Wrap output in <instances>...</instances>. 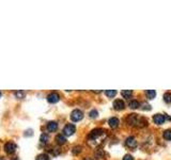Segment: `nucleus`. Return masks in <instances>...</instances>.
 <instances>
[{
	"label": "nucleus",
	"instance_id": "obj_1",
	"mask_svg": "<svg viewBox=\"0 0 171 160\" xmlns=\"http://www.w3.org/2000/svg\"><path fill=\"white\" fill-rule=\"evenodd\" d=\"M106 135L107 133L104 129L97 128V129H94V130H92L90 132V135L88 137V141L90 144H93L94 146H97L106 138Z\"/></svg>",
	"mask_w": 171,
	"mask_h": 160
},
{
	"label": "nucleus",
	"instance_id": "obj_2",
	"mask_svg": "<svg viewBox=\"0 0 171 160\" xmlns=\"http://www.w3.org/2000/svg\"><path fill=\"white\" fill-rule=\"evenodd\" d=\"M127 123L132 126H137V127H144L147 126L148 121L144 117H140L138 114H129L127 116Z\"/></svg>",
	"mask_w": 171,
	"mask_h": 160
},
{
	"label": "nucleus",
	"instance_id": "obj_3",
	"mask_svg": "<svg viewBox=\"0 0 171 160\" xmlns=\"http://www.w3.org/2000/svg\"><path fill=\"white\" fill-rule=\"evenodd\" d=\"M83 111H80L78 109H75L74 111H72L71 113V120L74 121V122H78V121L83 120Z\"/></svg>",
	"mask_w": 171,
	"mask_h": 160
},
{
	"label": "nucleus",
	"instance_id": "obj_4",
	"mask_svg": "<svg viewBox=\"0 0 171 160\" xmlns=\"http://www.w3.org/2000/svg\"><path fill=\"white\" fill-rule=\"evenodd\" d=\"M75 130H76V127L73 124H67L63 128V135L64 136H72L73 133L75 132Z\"/></svg>",
	"mask_w": 171,
	"mask_h": 160
},
{
	"label": "nucleus",
	"instance_id": "obj_5",
	"mask_svg": "<svg viewBox=\"0 0 171 160\" xmlns=\"http://www.w3.org/2000/svg\"><path fill=\"white\" fill-rule=\"evenodd\" d=\"M16 148H17L16 144L12 143V142H8V143H5V145H4L5 152L8 153V154H13V153L16 151Z\"/></svg>",
	"mask_w": 171,
	"mask_h": 160
},
{
	"label": "nucleus",
	"instance_id": "obj_6",
	"mask_svg": "<svg viewBox=\"0 0 171 160\" xmlns=\"http://www.w3.org/2000/svg\"><path fill=\"white\" fill-rule=\"evenodd\" d=\"M125 144H126V146L131 147V148H136L137 147V141L134 137H128V138L126 139Z\"/></svg>",
	"mask_w": 171,
	"mask_h": 160
},
{
	"label": "nucleus",
	"instance_id": "obj_7",
	"mask_svg": "<svg viewBox=\"0 0 171 160\" xmlns=\"http://www.w3.org/2000/svg\"><path fill=\"white\" fill-rule=\"evenodd\" d=\"M166 120V116L163 114H155L153 116V121H154L155 124H157V125H162Z\"/></svg>",
	"mask_w": 171,
	"mask_h": 160
},
{
	"label": "nucleus",
	"instance_id": "obj_8",
	"mask_svg": "<svg viewBox=\"0 0 171 160\" xmlns=\"http://www.w3.org/2000/svg\"><path fill=\"white\" fill-rule=\"evenodd\" d=\"M59 99H60V96L57 93H50L47 96V100L49 101L50 104H56V103L59 101Z\"/></svg>",
	"mask_w": 171,
	"mask_h": 160
},
{
	"label": "nucleus",
	"instance_id": "obj_9",
	"mask_svg": "<svg viewBox=\"0 0 171 160\" xmlns=\"http://www.w3.org/2000/svg\"><path fill=\"white\" fill-rule=\"evenodd\" d=\"M124 106H125V104H124V101L122 99H115L113 101V108L115 110H123L124 109Z\"/></svg>",
	"mask_w": 171,
	"mask_h": 160
},
{
	"label": "nucleus",
	"instance_id": "obj_10",
	"mask_svg": "<svg viewBox=\"0 0 171 160\" xmlns=\"http://www.w3.org/2000/svg\"><path fill=\"white\" fill-rule=\"evenodd\" d=\"M108 124L111 128H117L120 124V121L118 120L117 117H110L109 121H108Z\"/></svg>",
	"mask_w": 171,
	"mask_h": 160
},
{
	"label": "nucleus",
	"instance_id": "obj_11",
	"mask_svg": "<svg viewBox=\"0 0 171 160\" xmlns=\"http://www.w3.org/2000/svg\"><path fill=\"white\" fill-rule=\"evenodd\" d=\"M57 128H58V124H57V122H49L47 124V130L50 131V132H53V131L57 130Z\"/></svg>",
	"mask_w": 171,
	"mask_h": 160
},
{
	"label": "nucleus",
	"instance_id": "obj_12",
	"mask_svg": "<svg viewBox=\"0 0 171 160\" xmlns=\"http://www.w3.org/2000/svg\"><path fill=\"white\" fill-rule=\"evenodd\" d=\"M128 106H129V108H132V109H137V108L140 107V103H139L138 100H136V99H133V100H131L128 103Z\"/></svg>",
	"mask_w": 171,
	"mask_h": 160
},
{
	"label": "nucleus",
	"instance_id": "obj_13",
	"mask_svg": "<svg viewBox=\"0 0 171 160\" xmlns=\"http://www.w3.org/2000/svg\"><path fill=\"white\" fill-rule=\"evenodd\" d=\"M56 141L58 144H64L65 141H66V139H65L64 135H58V136L56 137Z\"/></svg>",
	"mask_w": 171,
	"mask_h": 160
},
{
	"label": "nucleus",
	"instance_id": "obj_14",
	"mask_svg": "<svg viewBox=\"0 0 171 160\" xmlns=\"http://www.w3.org/2000/svg\"><path fill=\"white\" fill-rule=\"evenodd\" d=\"M145 95H147V97L149 99H153L155 97V95H156V92L154 90H148L145 91Z\"/></svg>",
	"mask_w": 171,
	"mask_h": 160
},
{
	"label": "nucleus",
	"instance_id": "obj_15",
	"mask_svg": "<svg viewBox=\"0 0 171 160\" xmlns=\"http://www.w3.org/2000/svg\"><path fill=\"white\" fill-rule=\"evenodd\" d=\"M121 94H122V96L124 97V98H129L132 96V94H133V91L131 90H123L122 92H121Z\"/></svg>",
	"mask_w": 171,
	"mask_h": 160
},
{
	"label": "nucleus",
	"instance_id": "obj_16",
	"mask_svg": "<svg viewBox=\"0 0 171 160\" xmlns=\"http://www.w3.org/2000/svg\"><path fill=\"white\" fill-rule=\"evenodd\" d=\"M14 95H15L17 98L21 99V98H24V97H25L26 93H25L24 91H16V92H14Z\"/></svg>",
	"mask_w": 171,
	"mask_h": 160
},
{
	"label": "nucleus",
	"instance_id": "obj_17",
	"mask_svg": "<svg viewBox=\"0 0 171 160\" xmlns=\"http://www.w3.org/2000/svg\"><path fill=\"white\" fill-rule=\"evenodd\" d=\"M105 94H106L108 97H113V96L117 94V91H115V90H107V91H105Z\"/></svg>",
	"mask_w": 171,
	"mask_h": 160
},
{
	"label": "nucleus",
	"instance_id": "obj_18",
	"mask_svg": "<svg viewBox=\"0 0 171 160\" xmlns=\"http://www.w3.org/2000/svg\"><path fill=\"white\" fill-rule=\"evenodd\" d=\"M164 100L168 104H171V93H166L164 94Z\"/></svg>",
	"mask_w": 171,
	"mask_h": 160
},
{
	"label": "nucleus",
	"instance_id": "obj_19",
	"mask_svg": "<svg viewBox=\"0 0 171 160\" xmlns=\"http://www.w3.org/2000/svg\"><path fill=\"white\" fill-rule=\"evenodd\" d=\"M35 160H49V157H48V155L46 154H41L37 156Z\"/></svg>",
	"mask_w": 171,
	"mask_h": 160
},
{
	"label": "nucleus",
	"instance_id": "obj_20",
	"mask_svg": "<svg viewBox=\"0 0 171 160\" xmlns=\"http://www.w3.org/2000/svg\"><path fill=\"white\" fill-rule=\"evenodd\" d=\"M164 138L166 140H171V130H165L164 131Z\"/></svg>",
	"mask_w": 171,
	"mask_h": 160
},
{
	"label": "nucleus",
	"instance_id": "obj_21",
	"mask_svg": "<svg viewBox=\"0 0 171 160\" xmlns=\"http://www.w3.org/2000/svg\"><path fill=\"white\" fill-rule=\"evenodd\" d=\"M48 139H49V138H48V135H46V133H43L42 136H41V139H40V140H41V142H42V143L45 144V143H47Z\"/></svg>",
	"mask_w": 171,
	"mask_h": 160
},
{
	"label": "nucleus",
	"instance_id": "obj_22",
	"mask_svg": "<svg viewBox=\"0 0 171 160\" xmlns=\"http://www.w3.org/2000/svg\"><path fill=\"white\" fill-rule=\"evenodd\" d=\"M97 114H99V113H97V111H96V110H92V111L90 112V117H92V119H94V117H96L97 116Z\"/></svg>",
	"mask_w": 171,
	"mask_h": 160
},
{
	"label": "nucleus",
	"instance_id": "obj_23",
	"mask_svg": "<svg viewBox=\"0 0 171 160\" xmlns=\"http://www.w3.org/2000/svg\"><path fill=\"white\" fill-rule=\"evenodd\" d=\"M80 151H81V147L76 146L74 149H73V153H74V154H78V153H80Z\"/></svg>",
	"mask_w": 171,
	"mask_h": 160
},
{
	"label": "nucleus",
	"instance_id": "obj_24",
	"mask_svg": "<svg viewBox=\"0 0 171 160\" xmlns=\"http://www.w3.org/2000/svg\"><path fill=\"white\" fill-rule=\"evenodd\" d=\"M123 160H134V158H133V156H131V155H125L124 158H123Z\"/></svg>",
	"mask_w": 171,
	"mask_h": 160
},
{
	"label": "nucleus",
	"instance_id": "obj_25",
	"mask_svg": "<svg viewBox=\"0 0 171 160\" xmlns=\"http://www.w3.org/2000/svg\"><path fill=\"white\" fill-rule=\"evenodd\" d=\"M143 108H142V109L143 110H151V106H150V105H147V104H143Z\"/></svg>",
	"mask_w": 171,
	"mask_h": 160
},
{
	"label": "nucleus",
	"instance_id": "obj_26",
	"mask_svg": "<svg viewBox=\"0 0 171 160\" xmlns=\"http://www.w3.org/2000/svg\"><path fill=\"white\" fill-rule=\"evenodd\" d=\"M85 160H92L91 158H85Z\"/></svg>",
	"mask_w": 171,
	"mask_h": 160
},
{
	"label": "nucleus",
	"instance_id": "obj_27",
	"mask_svg": "<svg viewBox=\"0 0 171 160\" xmlns=\"http://www.w3.org/2000/svg\"><path fill=\"white\" fill-rule=\"evenodd\" d=\"M0 97H1V92H0Z\"/></svg>",
	"mask_w": 171,
	"mask_h": 160
},
{
	"label": "nucleus",
	"instance_id": "obj_28",
	"mask_svg": "<svg viewBox=\"0 0 171 160\" xmlns=\"http://www.w3.org/2000/svg\"><path fill=\"white\" fill-rule=\"evenodd\" d=\"M0 160H3V159H0Z\"/></svg>",
	"mask_w": 171,
	"mask_h": 160
}]
</instances>
